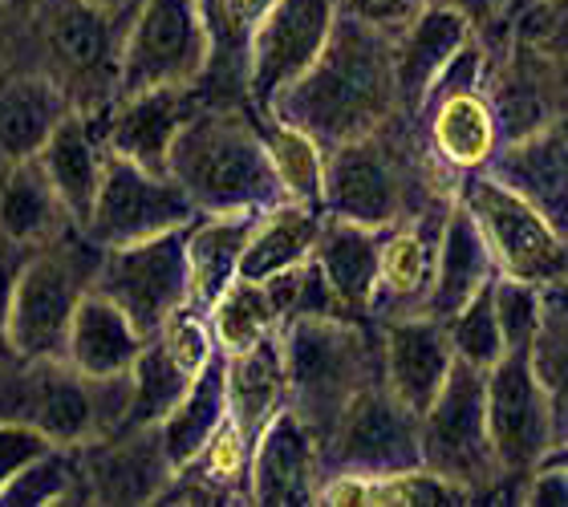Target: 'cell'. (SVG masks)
Instances as JSON below:
<instances>
[{
    "label": "cell",
    "instance_id": "obj_1",
    "mask_svg": "<svg viewBox=\"0 0 568 507\" xmlns=\"http://www.w3.org/2000/svg\"><path fill=\"white\" fill-rule=\"evenodd\" d=\"M276 122L305 130L321 151L366 139L398 119L394 37L337 9L321 53L268 107Z\"/></svg>",
    "mask_w": 568,
    "mask_h": 507
},
{
    "label": "cell",
    "instance_id": "obj_2",
    "mask_svg": "<svg viewBox=\"0 0 568 507\" xmlns=\"http://www.w3.org/2000/svg\"><path fill=\"white\" fill-rule=\"evenodd\" d=\"M166 175L187 191L200 215L273 212L284 203L261 122L248 107H200L171 142Z\"/></svg>",
    "mask_w": 568,
    "mask_h": 507
},
{
    "label": "cell",
    "instance_id": "obj_3",
    "mask_svg": "<svg viewBox=\"0 0 568 507\" xmlns=\"http://www.w3.org/2000/svg\"><path fill=\"white\" fill-rule=\"evenodd\" d=\"M131 406V374L85 378L65 357L0 362V423L33 426L53 447H82L122 430Z\"/></svg>",
    "mask_w": 568,
    "mask_h": 507
},
{
    "label": "cell",
    "instance_id": "obj_4",
    "mask_svg": "<svg viewBox=\"0 0 568 507\" xmlns=\"http://www.w3.org/2000/svg\"><path fill=\"white\" fill-rule=\"evenodd\" d=\"M288 410L325 443L357 389L382 382V337L362 317H296L281 325Z\"/></svg>",
    "mask_w": 568,
    "mask_h": 507
},
{
    "label": "cell",
    "instance_id": "obj_5",
    "mask_svg": "<svg viewBox=\"0 0 568 507\" xmlns=\"http://www.w3.org/2000/svg\"><path fill=\"white\" fill-rule=\"evenodd\" d=\"M98 256L102 249H94L82 236V227H70L49 244L29 249L21 272H17V284H12V305L9 321H4L12 357L65 354L73 308L94 284Z\"/></svg>",
    "mask_w": 568,
    "mask_h": 507
},
{
    "label": "cell",
    "instance_id": "obj_6",
    "mask_svg": "<svg viewBox=\"0 0 568 507\" xmlns=\"http://www.w3.org/2000/svg\"><path fill=\"white\" fill-rule=\"evenodd\" d=\"M122 33L126 12H110L94 0H33L41 70L78 110H106L119 102Z\"/></svg>",
    "mask_w": 568,
    "mask_h": 507
},
{
    "label": "cell",
    "instance_id": "obj_7",
    "mask_svg": "<svg viewBox=\"0 0 568 507\" xmlns=\"http://www.w3.org/2000/svg\"><path fill=\"white\" fill-rule=\"evenodd\" d=\"M418 450L426 471L459 484L471 496L504 479L487 435V369L459 357L450 362L443 389L418 414Z\"/></svg>",
    "mask_w": 568,
    "mask_h": 507
},
{
    "label": "cell",
    "instance_id": "obj_8",
    "mask_svg": "<svg viewBox=\"0 0 568 507\" xmlns=\"http://www.w3.org/2000/svg\"><path fill=\"white\" fill-rule=\"evenodd\" d=\"M455 195L475 215V224L491 249V260H496V272L540 284V288L568 281V240L532 203L520 200L487 171H463Z\"/></svg>",
    "mask_w": 568,
    "mask_h": 507
},
{
    "label": "cell",
    "instance_id": "obj_9",
    "mask_svg": "<svg viewBox=\"0 0 568 507\" xmlns=\"http://www.w3.org/2000/svg\"><path fill=\"white\" fill-rule=\"evenodd\" d=\"M423 467L418 450V414L394 398L386 382H369L349 398L329 438L321 443V479L325 475H378Z\"/></svg>",
    "mask_w": 568,
    "mask_h": 507
},
{
    "label": "cell",
    "instance_id": "obj_10",
    "mask_svg": "<svg viewBox=\"0 0 568 507\" xmlns=\"http://www.w3.org/2000/svg\"><path fill=\"white\" fill-rule=\"evenodd\" d=\"M207 61L200 0H139L119 49V98L154 85H195Z\"/></svg>",
    "mask_w": 568,
    "mask_h": 507
},
{
    "label": "cell",
    "instance_id": "obj_11",
    "mask_svg": "<svg viewBox=\"0 0 568 507\" xmlns=\"http://www.w3.org/2000/svg\"><path fill=\"white\" fill-rule=\"evenodd\" d=\"M195 220H200V212L175 179L142 171L131 159L106 151L102 183H98L82 236L94 249H122V244H139V240L187 227Z\"/></svg>",
    "mask_w": 568,
    "mask_h": 507
},
{
    "label": "cell",
    "instance_id": "obj_12",
    "mask_svg": "<svg viewBox=\"0 0 568 507\" xmlns=\"http://www.w3.org/2000/svg\"><path fill=\"white\" fill-rule=\"evenodd\" d=\"M187 227L139 240V244H122V249H102L98 256L90 288L110 296L146 342L179 305H187Z\"/></svg>",
    "mask_w": 568,
    "mask_h": 507
},
{
    "label": "cell",
    "instance_id": "obj_13",
    "mask_svg": "<svg viewBox=\"0 0 568 507\" xmlns=\"http://www.w3.org/2000/svg\"><path fill=\"white\" fill-rule=\"evenodd\" d=\"M321 212L349 220L362 227H386L403 224L410 207V183L406 166L390 142L386 126L366 134V139L342 142L325 151V175H321Z\"/></svg>",
    "mask_w": 568,
    "mask_h": 507
},
{
    "label": "cell",
    "instance_id": "obj_14",
    "mask_svg": "<svg viewBox=\"0 0 568 507\" xmlns=\"http://www.w3.org/2000/svg\"><path fill=\"white\" fill-rule=\"evenodd\" d=\"M487 435L504 479H524L557 443L552 410L532 374L528 349H508L487 369Z\"/></svg>",
    "mask_w": 568,
    "mask_h": 507
},
{
    "label": "cell",
    "instance_id": "obj_15",
    "mask_svg": "<svg viewBox=\"0 0 568 507\" xmlns=\"http://www.w3.org/2000/svg\"><path fill=\"white\" fill-rule=\"evenodd\" d=\"M337 9V0H276L264 12L261 29L252 37L248 65V107L256 114H268L273 98L313 65Z\"/></svg>",
    "mask_w": 568,
    "mask_h": 507
},
{
    "label": "cell",
    "instance_id": "obj_16",
    "mask_svg": "<svg viewBox=\"0 0 568 507\" xmlns=\"http://www.w3.org/2000/svg\"><path fill=\"white\" fill-rule=\"evenodd\" d=\"M455 195H430L415 215H406L403 224L382 232V256H378V288H374V305L382 321L410 317L423 313L430 281H435V260L443 224Z\"/></svg>",
    "mask_w": 568,
    "mask_h": 507
},
{
    "label": "cell",
    "instance_id": "obj_17",
    "mask_svg": "<svg viewBox=\"0 0 568 507\" xmlns=\"http://www.w3.org/2000/svg\"><path fill=\"white\" fill-rule=\"evenodd\" d=\"M85 504H154L166 479L175 475L159 430H114L78 447Z\"/></svg>",
    "mask_w": 568,
    "mask_h": 507
},
{
    "label": "cell",
    "instance_id": "obj_18",
    "mask_svg": "<svg viewBox=\"0 0 568 507\" xmlns=\"http://www.w3.org/2000/svg\"><path fill=\"white\" fill-rule=\"evenodd\" d=\"M321 487V443L296 410H276L268 418L248 459V504L301 507L317 504Z\"/></svg>",
    "mask_w": 568,
    "mask_h": 507
},
{
    "label": "cell",
    "instance_id": "obj_19",
    "mask_svg": "<svg viewBox=\"0 0 568 507\" xmlns=\"http://www.w3.org/2000/svg\"><path fill=\"white\" fill-rule=\"evenodd\" d=\"M200 107L203 102H200V94H195V85H154V90H139V94L119 98V102L102 114L106 151L131 159L142 171L166 175L171 142H175L183 122Z\"/></svg>",
    "mask_w": 568,
    "mask_h": 507
},
{
    "label": "cell",
    "instance_id": "obj_20",
    "mask_svg": "<svg viewBox=\"0 0 568 507\" xmlns=\"http://www.w3.org/2000/svg\"><path fill=\"white\" fill-rule=\"evenodd\" d=\"M455 362L447 337V321L410 313V317H394L382 329V382L394 398L423 414L435 394L443 389Z\"/></svg>",
    "mask_w": 568,
    "mask_h": 507
},
{
    "label": "cell",
    "instance_id": "obj_21",
    "mask_svg": "<svg viewBox=\"0 0 568 507\" xmlns=\"http://www.w3.org/2000/svg\"><path fill=\"white\" fill-rule=\"evenodd\" d=\"M479 171L528 200L568 240V134L545 126L524 139L499 142Z\"/></svg>",
    "mask_w": 568,
    "mask_h": 507
},
{
    "label": "cell",
    "instance_id": "obj_22",
    "mask_svg": "<svg viewBox=\"0 0 568 507\" xmlns=\"http://www.w3.org/2000/svg\"><path fill=\"white\" fill-rule=\"evenodd\" d=\"M106 110L70 107L65 119L53 126L49 142L41 146V154H37L41 166H45L49 183H53V191L61 195V207L70 212L73 227H85L90 207H94L98 183H102V163H106L102 114Z\"/></svg>",
    "mask_w": 568,
    "mask_h": 507
},
{
    "label": "cell",
    "instance_id": "obj_23",
    "mask_svg": "<svg viewBox=\"0 0 568 507\" xmlns=\"http://www.w3.org/2000/svg\"><path fill=\"white\" fill-rule=\"evenodd\" d=\"M471 37V21L459 9L435 4V0H426V9L415 21L394 33V82H398V114L403 119H418L435 73Z\"/></svg>",
    "mask_w": 568,
    "mask_h": 507
},
{
    "label": "cell",
    "instance_id": "obj_24",
    "mask_svg": "<svg viewBox=\"0 0 568 507\" xmlns=\"http://www.w3.org/2000/svg\"><path fill=\"white\" fill-rule=\"evenodd\" d=\"M496 276V260L487 249L484 232L475 224V215L467 212L455 195L443 224V240H438V260H435V281L426 293V317L450 321L467 301H471L487 281Z\"/></svg>",
    "mask_w": 568,
    "mask_h": 507
},
{
    "label": "cell",
    "instance_id": "obj_25",
    "mask_svg": "<svg viewBox=\"0 0 568 507\" xmlns=\"http://www.w3.org/2000/svg\"><path fill=\"white\" fill-rule=\"evenodd\" d=\"M142 345L146 337L134 329V321L110 296L90 288L73 308L61 357L85 378H119V374H131Z\"/></svg>",
    "mask_w": 568,
    "mask_h": 507
},
{
    "label": "cell",
    "instance_id": "obj_26",
    "mask_svg": "<svg viewBox=\"0 0 568 507\" xmlns=\"http://www.w3.org/2000/svg\"><path fill=\"white\" fill-rule=\"evenodd\" d=\"M70 107V94L45 70L9 78L0 85V166L37 159Z\"/></svg>",
    "mask_w": 568,
    "mask_h": 507
},
{
    "label": "cell",
    "instance_id": "obj_27",
    "mask_svg": "<svg viewBox=\"0 0 568 507\" xmlns=\"http://www.w3.org/2000/svg\"><path fill=\"white\" fill-rule=\"evenodd\" d=\"M378 256H382V232L362 227L337 215H325L313 244V260L321 264L333 296L342 301L349 317H366L378 288Z\"/></svg>",
    "mask_w": 568,
    "mask_h": 507
},
{
    "label": "cell",
    "instance_id": "obj_28",
    "mask_svg": "<svg viewBox=\"0 0 568 507\" xmlns=\"http://www.w3.org/2000/svg\"><path fill=\"white\" fill-rule=\"evenodd\" d=\"M70 227L73 220L61 207V195L49 183L41 159L0 166V240L37 249V244H49Z\"/></svg>",
    "mask_w": 568,
    "mask_h": 507
},
{
    "label": "cell",
    "instance_id": "obj_29",
    "mask_svg": "<svg viewBox=\"0 0 568 507\" xmlns=\"http://www.w3.org/2000/svg\"><path fill=\"white\" fill-rule=\"evenodd\" d=\"M227 357V414L240 426V435L256 443L268 418L288 406V382H284L281 333H268L264 342Z\"/></svg>",
    "mask_w": 568,
    "mask_h": 507
},
{
    "label": "cell",
    "instance_id": "obj_30",
    "mask_svg": "<svg viewBox=\"0 0 568 507\" xmlns=\"http://www.w3.org/2000/svg\"><path fill=\"white\" fill-rule=\"evenodd\" d=\"M261 212H227V215H200L187 227V305L207 313L212 301L224 293L227 284L236 281L240 256L248 244L252 227H256Z\"/></svg>",
    "mask_w": 568,
    "mask_h": 507
},
{
    "label": "cell",
    "instance_id": "obj_31",
    "mask_svg": "<svg viewBox=\"0 0 568 507\" xmlns=\"http://www.w3.org/2000/svg\"><path fill=\"white\" fill-rule=\"evenodd\" d=\"M224 418H227V357L215 349V354L207 357V366L191 378L187 394L171 406V414H166L163 423L154 426L171 467H175V471L187 467Z\"/></svg>",
    "mask_w": 568,
    "mask_h": 507
},
{
    "label": "cell",
    "instance_id": "obj_32",
    "mask_svg": "<svg viewBox=\"0 0 568 507\" xmlns=\"http://www.w3.org/2000/svg\"><path fill=\"white\" fill-rule=\"evenodd\" d=\"M321 220H325L321 207L293 200L276 203L273 212H264L256 220V227H252L236 276H244V281H268L276 272L308 260L313 256V244H317Z\"/></svg>",
    "mask_w": 568,
    "mask_h": 507
},
{
    "label": "cell",
    "instance_id": "obj_33",
    "mask_svg": "<svg viewBox=\"0 0 568 507\" xmlns=\"http://www.w3.org/2000/svg\"><path fill=\"white\" fill-rule=\"evenodd\" d=\"M423 119L426 130H430V146H435V154L450 171H479L499 146L496 119H491L484 90L447 98V102H438Z\"/></svg>",
    "mask_w": 568,
    "mask_h": 507
},
{
    "label": "cell",
    "instance_id": "obj_34",
    "mask_svg": "<svg viewBox=\"0 0 568 507\" xmlns=\"http://www.w3.org/2000/svg\"><path fill=\"white\" fill-rule=\"evenodd\" d=\"M528 362L552 410V438L568 435V281L545 284L540 329L528 345Z\"/></svg>",
    "mask_w": 568,
    "mask_h": 507
},
{
    "label": "cell",
    "instance_id": "obj_35",
    "mask_svg": "<svg viewBox=\"0 0 568 507\" xmlns=\"http://www.w3.org/2000/svg\"><path fill=\"white\" fill-rule=\"evenodd\" d=\"M207 329H212L220 354H240V349L264 342L268 333H281V321H276L264 284L236 276L207 308Z\"/></svg>",
    "mask_w": 568,
    "mask_h": 507
},
{
    "label": "cell",
    "instance_id": "obj_36",
    "mask_svg": "<svg viewBox=\"0 0 568 507\" xmlns=\"http://www.w3.org/2000/svg\"><path fill=\"white\" fill-rule=\"evenodd\" d=\"M187 386H191V374L175 366V357L166 354L159 337H151L131 366V406H126L122 430L159 426L171 414V406L187 394Z\"/></svg>",
    "mask_w": 568,
    "mask_h": 507
},
{
    "label": "cell",
    "instance_id": "obj_37",
    "mask_svg": "<svg viewBox=\"0 0 568 507\" xmlns=\"http://www.w3.org/2000/svg\"><path fill=\"white\" fill-rule=\"evenodd\" d=\"M45 504H85L78 447H49L0 487V507H45Z\"/></svg>",
    "mask_w": 568,
    "mask_h": 507
},
{
    "label": "cell",
    "instance_id": "obj_38",
    "mask_svg": "<svg viewBox=\"0 0 568 507\" xmlns=\"http://www.w3.org/2000/svg\"><path fill=\"white\" fill-rule=\"evenodd\" d=\"M261 122V139L268 146V159H273V171L281 179L284 195L293 203H308V207H321V175H325V151L308 139L305 130L284 126L273 114H256Z\"/></svg>",
    "mask_w": 568,
    "mask_h": 507
},
{
    "label": "cell",
    "instance_id": "obj_39",
    "mask_svg": "<svg viewBox=\"0 0 568 507\" xmlns=\"http://www.w3.org/2000/svg\"><path fill=\"white\" fill-rule=\"evenodd\" d=\"M484 82H491V90L484 98L487 107H491V119H496L499 142L524 139V134L552 126L545 90H540L536 78H528L524 65H508L499 78H484Z\"/></svg>",
    "mask_w": 568,
    "mask_h": 507
},
{
    "label": "cell",
    "instance_id": "obj_40",
    "mask_svg": "<svg viewBox=\"0 0 568 507\" xmlns=\"http://www.w3.org/2000/svg\"><path fill=\"white\" fill-rule=\"evenodd\" d=\"M261 284L268 301H273V313L281 325H288L296 317H349L342 301L333 296L329 281H325V272H321V264L313 256L293 264V268L276 272V276H268Z\"/></svg>",
    "mask_w": 568,
    "mask_h": 507
},
{
    "label": "cell",
    "instance_id": "obj_41",
    "mask_svg": "<svg viewBox=\"0 0 568 507\" xmlns=\"http://www.w3.org/2000/svg\"><path fill=\"white\" fill-rule=\"evenodd\" d=\"M450 349L459 362H471L479 369H491L504 357V333L496 321V301H491V281L467 301V305L447 321Z\"/></svg>",
    "mask_w": 568,
    "mask_h": 507
},
{
    "label": "cell",
    "instance_id": "obj_42",
    "mask_svg": "<svg viewBox=\"0 0 568 507\" xmlns=\"http://www.w3.org/2000/svg\"><path fill=\"white\" fill-rule=\"evenodd\" d=\"M471 491H463L459 484H450L443 475L426 471V467H410V471H394L366 479L362 475V504L369 507H438V504H467Z\"/></svg>",
    "mask_w": 568,
    "mask_h": 507
},
{
    "label": "cell",
    "instance_id": "obj_43",
    "mask_svg": "<svg viewBox=\"0 0 568 507\" xmlns=\"http://www.w3.org/2000/svg\"><path fill=\"white\" fill-rule=\"evenodd\" d=\"M491 301H496V321H499V333H504V354L508 349H528L536 329H540L545 288L496 272L491 276Z\"/></svg>",
    "mask_w": 568,
    "mask_h": 507
},
{
    "label": "cell",
    "instance_id": "obj_44",
    "mask_svg": "<svg viewBox=\"0 0 568 507\" xmlns=\"http://www.w3.org/2000/svg\"><path fill=\"white\" fill-rule=\"evenodd\" d=\"M154 337L163 342L166 354L175 357V366L187 369L191 378H195V374L207 366V357L215 354L212 329H207V313H200V308H191V305H179L175 313L159 325Z\"/></svg>",
    "mask_w": 568,
    "mask_h": 507
},
{
    "label": "cell",
    "instance_id": "obj_45",
    "mask_svg": "<svg viewBox=\"0 0 568 507\" xmlns=\"http://www.w3.org/2000/svg\"><path fill=\"white\" fill-rule=\"evenodd\" d=\"M484 78H487V45L479 37H471V41H463V45L450 53L447 65L435 73V82H430V90H426V98H423V110H418V122H423V114H430L438 102H447V98L484 90Z\"/></svg>",
    "mask_w": 568,
    "mask_h": 507
},
{
    "label": "cell",
    "instance_id": "obj_46",
    "mask_svg": "<svg viewBox=\"0 0 568 507\" xmlns=\"http://www.w3.org/2000/svg\"><path fill=\"white\" fill-rule=\"evenodd\" d=\"M53 447L45 435H37L33 426H21V423H0V487L9 484L12 475L21 471L24 463L37 459V455H45Z\"/></svg>",
    "mask_w": 568,
    "mask_h": 507
},
{
    "label": "cell",
    "instance_id": "obj_47",
    "mask_svg": "<svg viewBox=\"0 0 568 507\" xmlns=\"http://www.w3.org/2000/svg\"><path fill=\"white\" fill-rule=\"evenodd\" d=\"M337 4H342L349 17L374 24V29H382V33H390V37L398 33V29H406V24L426 9V0H337Z\"/></svg>",
    "mask_w": 568,
    "mask_h": 507
},
{
    "label": "cell",
    "instance_id": "obj_48",
    "mask_svg": "<svg viewBox=\"0 0 568 507\" xmlns=\"http://www.w3.org/2000/svg\"><path fill=\"white\" fill-rule=\"evenodd\" d=\"M520 504L532 507H568V471L560 467H536L524 475Z\"/></svg>",
    "mask_w": 568,
    "mask_h": 507
},
{
    "label": "cell",
    "instance_id": "obj_49",
    "mask_svg": "<svg viewBox=\"0 0 568 507\" xmlns=\"http://www.w3.org/2000/svg\"><path fill=\"white\" fill-rule=\"evenodd\" d=\"M435 4H450V9H459L467 21H471V33H479V24H491L499 12H508L511 0H435Z\"/></svg>",
    "mask_w": 568,
    "mask_h": 507
},
{
    "label": "cell",
    "instance_id": "obj_50",
    "mask_svg": "<svg viewBox=\"0 0 568 507\" xmlns=\"http://www.w3.org/2000/svg\"><path fill=\"white\" fill-rule=\"evenodd\" d=\"M536 467H560V471H568V435L560 438V443H552V447L545 450V459L536 463ZM532 467V471H536Z\"/></svg>",
    "mask_w": 568,
    "mask_h": 507
},
{
    "label": "cell",
    "instance_id": "obj_51",
    "mask_svg": "<svg viewBox=\"0 0 568 507\" xmlns=\"http://www.w3.org/2000/svg\"><path fill=\"white\" fill-rule=\"evenodd\" d=\"M94 4H102V9H110V12H126V17H131L139 0H94Z\"/></svg>",
    "mask_w": 568,
    "mask_h": 507
}]
</instances>
